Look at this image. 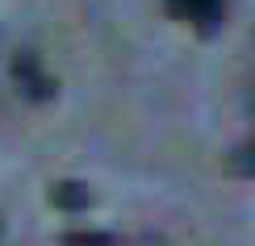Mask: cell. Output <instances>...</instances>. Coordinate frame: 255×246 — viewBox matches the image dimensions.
<instances>
[{
    "label": "cell",
    "instance_id": "cell-1",
    "mask_svg": "<svg viewBox=\"0 0 255 246\" xmlns=\"http://www.w3.org/2000/svg\"><path fill=\"white\" fill-rule=\"evenodd\" d=\"M8 76H13L17 92L25 96V100H34V104H46V100H55V96H59V80L42 67L38 50H17L13 63H8Z\"/></svg>",
    "mask_w": 255,
    "mask_h": 246
},
{
    "label": "cell",
    "instance_id": "cell-2",
    "mask_svg": "<svg viewBox=\"0 0 255 246\" xmlns=\"http://www.w3.org/2000/svg\"><path fill=\"white\" fill-rule=\"evenodd\" d=\"M167 13L176 21H188L201 38H214L226 21V0H167Z\"/></svg>",
    "mask_w": 255,
    "mask_h": 246
},
{
    "label": "cell",
    "instance_id": "cell-3",
    "mask_svg": "<svg viewBox=\"0 0 255 246\" xmlns=\"http://www.w3.org/2000/svg\"><path fill=\"white\" fill-rule=\"evenodd\" d=\"M46 200H50L59 213H84V209L97 205L92 188L80 184V179H55V184H50V192H46Z\"/></svg>",
    "mask_w": 255,
    "mask_h": 246
},
{
    "label": "cell",
    "instance_id": "cell-4",
    "mask_svg": "<svg viewBox=\"0 0 255 246\" xmlns=\"http://www.w3.org/2000/svg\"><path fill=\"white\" fill-rule=\"evenodd\" d=\"M59 246H122V242L109 230H67L59 238Z\"/></svg>",
    "mask_w": 255,
    "mask_h": 246
},
{
    "label": "cell",
    "instance_id": "cell-5",
    "mask_svg": "<svg viewBox=\"0 0 255 246\" xmlns=\"http://www.w3.org/2000/svg\"><path fill=\"white\" fill-rule=\"evenodd\" d=\"M226 167L235 171V175H247V179H255V138H247V142H239L235 151L226 155Z\"/></svg>",
    "mask_w": 255,
    "mask_h": 246
}]
</instances>
